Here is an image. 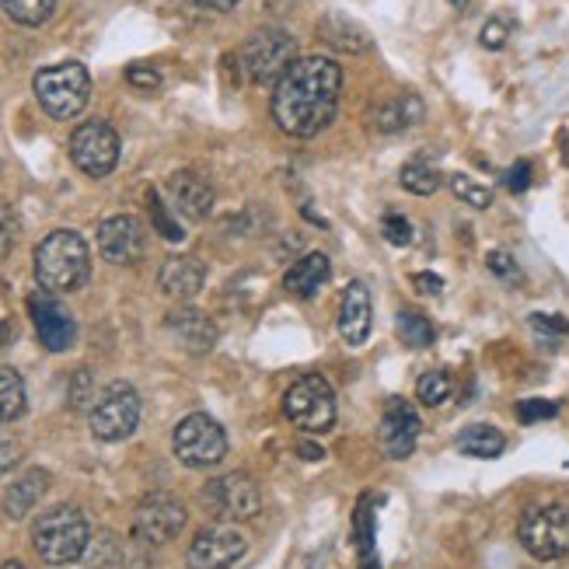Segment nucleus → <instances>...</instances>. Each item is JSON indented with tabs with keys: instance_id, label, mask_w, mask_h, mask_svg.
Listing matches in <instances>:
<instances>
[{
	"instance_id": "49",
	"label": "nucleus",
	"mask_w": 569,
	"mask_h": 569,
	"mask_svg": "<svg viewBox=\"0 0 569 569\" xmlns=\"http://www.w3.org/2000/svg\"><path fill=\"white\" fill-rule=\"evenodd\" d=\"M451 4H455V8H468V0H451Z\"/></svg>"
},
{
	"instance_id": "5",
	"label": "nucleus",
	"mask_w": 569,
	"mask_h": 569,
	"mask_svg": "<svg viewBox=\"0 0 569 569\" xmlns=\"http://www.w3.org/2000/svg\"><path fill=\"white\" fill-rule=\"evenodd\" d=\"M283 416L305 433H329L336 423V395L332 385L318 375L297 378L283 395Z\"/></svg>"
},
{
	"instance_id": "37",
	"label": "nucleus",
	"mask_w": 569,
	"mask_h": 569,
	"mask_svg": "<svg viewBox=\"0 0 569 569\" xmlns=\"http://www.w3.org/2000/svg\"><path fill=\"white\" fill-rule=\"evenodd\" d=\"M381 231H385V238H388L391 244H409V241H412V224H409L406 217H399V213L385 217Z\"/></svg>"
},
{
	"instance_id": "45",
	"label": "nucleus",
	"mask_w": 569,
	"mask_h": 569,
	"mask_svg": "<svg viewBox=\"0 0 569 569\" xmlns=\"http://www.w3.org/2000/svg\"><path fill=\"white\" fill-rule=\"evenodd\" d=\"M301 455H305L308 461H315V458H321V451L315 448V443H305V448H301Z\"/></svg>"
},
{
	"instance_id": "48",
	"label": "nucleus",
	"mask_w": 569,
	"mask_h": 569,
	"mask_svg": "<svg viewBox=\"0 0 569 569\" xmlns=\"http://www.w3.org/2000/svg\"><path fill=\"white\" fill-rule=\"evenodd\" d=\"M562 161L569 164V140H566V147H562Z\"/></svg>"
},
{
	"instance_id": "19",
	"label": "nucleus",
	"mask_w": 569,
	"mask_h": 569,
	"mask_svg": "<svg viewBox=\"0 0 569 569\" xmlns=\"http://www.w3.org/2000/svg\"><path fill=\"white\" fill-rule=\"evenodd\" d=\"M168 329L179 336V342L189 353H210L217 346V326L213 318L196 311V308H179L168 315Z\"/></svg>"
},
{
	"instance_id": "34",
	"label": "nucleus",
	"mask_w": 569,
	"mask_h": 569,
	"mask_svg": "<svg viewBox=\"0 0 569 569\" xmlns=\"http://www.w3.org/2000/svg\"><path fill=\"white\" fill-rule=\"evenodd\" d=\"M18 231H21L18 213L8 203H0V259H4L14 249V244H18Z\"/></svg>"
},
{
	"instance_id": "42",
	"label": "nucleus",
	"mask_w": 569,
	"mask_h": 569,
	"mask_svg": "<svg viewBox=\"0 0 569 569\" xmlns=\"http://www.w3.org/2000/svg\"><path fill=\"white\" fill-rule=\"evenodd\" d=\"M127 81L137 84V88H143V91H151V88L161 84V73L151 70V67H130V70H127Z\"/></svg>"
},
{
	"instance_id": "16",
	"label": "nucleus",
	"mask_w": 569,
	"mask_h": 569,
	"mask_svg": "<svg viewBox=\"0 0 569 569\" xmlns=\"http://www.w3.org/2000/svg\"><path fill=\"white\" fill-rule=\"evenodd\" d=\"M143 228L137 217H109L102 228H98V249H102V256L116 266H130V262H140L143 259Z\"/></svg>"
},
{
	"instance_id": "3",
	"label": "nucleus",
	"mask_w": 569,
	"mask_h": 569,
	"mask_svg": "<svg viewBox=\"0 0 569 569\" xmlns=\"http://www.w3.org/2000/svg\"><path fill=\"white\" fill-rule=\"evenodd\" d=\"M88 541H91V531H88L84 513L78 507H67V503L39 513V521L32 528V546L46 566L78 562L88 549Z\"/></svg>"
},
{
	"instance_id": "47",
	"label": "nucleus",
	"mask_w": 569,
	"mask_h": 569,
	"mask_svg": "<svg viewBox=\"0 0 569 569\" xmlns=\"http://www.w3.org/2000/svg\"><path fill=\"white\" fill-rule=\"evenodd\" d=\"M0 569H24L21 562H4V566H0Z\"/></svg>"
},
{
	"instance_id": "9",
	"label": "nucleus",
	"mask_w": 569,
	"mask_h": 569,
	"mask_svg": "<svg viewBox=\"0 0 569 569\" xmlns=\"http://www.w3.org/2000/svg\"><path fill=\"white\" fill-rule=\"evenodd\" d=\"M176 455L189 468H213L228 455V433L207 412H192L176 427Z\"/></svg>"
},
{
	"instance_id": "14",
	"label": "nucleus",
	"mask_w": 569,
	"mask_h": 569,
	"mask_svg": "<svg viewBox=\"0 0 569 569\" xmlns=\"http://www.w3.org/2000/svg\"><path fill=\"white\" fill-rule=\"evenodd\" d=\"M244 538L234 528L200 531L189 546V569H231L244 556Z\"/></svg>"
},
{
	"instance_id": "22",
	"label": "nucleus",
	"mask_w": 569,
	"mask_h": 569,
	"mask_svg": "<svg viewBox=\"0 0 569 569\" xmlns=\"http://www.w3.org/2000/svg\"><path fill=\"white\" fill-rule=\"evenodd\" d=\"M329 273H332V266H329V256H321V252H311L305 259H297L290 269H287V277H283V287L293 293V297H315L321 287L329 283Z\"/></svg>"
},
{
	"instance_id": "44",
	"label": "nucleus",
	"mask_w": 569,
	"mask_h": 569,
	"mask_svg": "<svg viewBox=\"0 0 569 569\" xmlns=\"http://www.w3.org/2000/svg\"><path fill=\"white\" fill-rule=\"evenodd\" d=\"M203 8H210V11H231L238 0H200Z\"/></svg>"
},
{
	"instance_id": "20",
	"label": "nucleus",
	"mask_w": 569,
	"mask_h": 569,
	"mask_svg": "<svg viewBox=\"0 0 569 569\" xmlns=\"http://www.w3.org/2000/svg\"><path fill=\"white\" fill-rule=\"evenodd\" d=\"M339 332L350 346H360L370 336V293L363 283H350L339 305Z\"/></svg>"
},
{
	"instance_id": "23",
	"label": "nucleus",
	"mask_w": 569,
	"mask_h": 569,
	"mask_svg": "<svg viewBox=\"0 0 569 569\" xmlns=\"http://www.w3.org/2000/svg\"><path fill=\"white\" fill-rule=\"evenodd\" d=\"M46 489H49V476L42 472V468H29V472H24L18 482L8 486V492H4V513L11 517V521H21V517L42 500Z\"/></svg>"
},
{
	"instance_id": "12",
	"label": "nucleus",
	"mask_w": 569,
	"mask_h": 569,
	"mask_svg": "<svg viewBox=\"0 0 569 569\" xmlns=\"http://www.w3.org/2000/svg\"><path fill=\"white\" fill-rule=\"evenodd\" d=\"M186 528V507L171 492H151L143 497L133 513V535L147 546H164Z\"/></svg>"
},
{
	"instance_id": "46",
	"label": "nucleus",
	"mask_w": 569,
	"mask_h": 569,
	"mask_svg": "<svg viewBox=\"0 0 569 569\" xmlns=\"http://www.w3.org/2000/svg\"><path fill=\"white\" fill-rule=\"evenodd\" d=\"M11 336V326H8V318H0V342H4Z\"/></svg>"
},
{
	"instance_id": "28",
	"label": "nucleus",
	"mask_w": 569,
	"mask_h": 569,
	"mask_svg": "<svg viewBox=\"0 0 569 569\" xmlns=\"http://www.w3.org/2000/svg\"><path fill=\"white\" fill-rule=\"evenodd\" d=\"M24 412V381L11 367H0V423H11Z\"/></svg>"
},
{
	"instance_id": "40",
	"label": "nucleus",
	"mask_w": 569,
	"mask_h": 569,
	"mask_svg": "<svg viewBox=\"0 0 569 569\" xmlns=\"http://www.w3.org/2000/svg\"><path fill=\"white\" fill-rule=\"evenodd\" d=\"M503 186L513 192V196H521L528 186H531V161H517L507 176H503Z\"/></svg>"
},
{
	"instance_id": "35",
	"label": "nucleus",
	"mask_w": 569,
	"mask_h": 569,
	"mask_svg": "<svg viewBox=\"0 0 569 569\" xmlns=\"http://www.w3.org/2000/svg\"><path fill=\"white\" fill-rule=\"evenodd\" d=\"M559 416V402H549V399H525L517 406V419L521 423H538V419H552Z\"/></svg>"
},
{
	"instance_id": "13",
	"label": "nucleus",
	"mask_w": 569,
	"mask_h": 569,
	"mask_svg": "<svg viewBox=\"0 0 569 569\" xmlns=\"http://www.w3.org/2000/svg\"><path fill=\"white\" fill-rule=\"evenodd\" d=\"M29 311H32V321H36V332H39V342L46 346L49 353H63L73 346V336H78V326H73L70 311L53 301L49 293H32L29 297Z\"/></svg>"
},
{
	"instance_id": "38",
	"label": "nucleus",
	"mask_w": 569,
	"mask_h": 569,
	"mask_svg": "<svg viewBox=\"0 0 569 569\" xmlns=\"http://www.w3.org/2000/svg\"><path fill=\"white\" fill-rule=\"evenodd\" d=\"M486 266H489V273H497L500 280H513V283L521 280V269H517V262L507 252H489Z\"/></svg>"
},
{
	"instance_id": "21",
	"label": "nucleus",
	"mask_w": 569,
	"mask_h": 569,
	"mask_svg": "<svg viewBox=\"0 0 569 569\" xmlns=\"http://www.w3.org/2000/svg\"><path fill=\"white\" fill-rule=\"evenodd\" d=\"M318 39L339 49V53H363L370 49V36L360 21H353L350 14L329 11L326 18H318Z\"/></svg>"
},
{
	"instance_id": "39",
	"label": "nucleus",
	"mask_w": 569,
	"mask_h": 569,
	"mask_svg": "<svg viewBox=\"0 0 569 569\" xmlns=\"http://www.w3.org/2000/svg\"><path fill=\"white\" fill-rule=\"evenodd\" d=\"M18 461H21V440L11 433H0V476L11 472Z\"/></svg>"
},
{
	"instance_id": "2",
	"label": "nucleus",
	"mask_w": 569,
	"mask_h": 569,
	"mask_svg": "<svg viewBox=\"0 0 569 569\" xmlns=\"http://www.w3.org/2000/svg\"><path fill=\"white\" fill-rule=\"evenodd\" d=\"M91 277V256L81 234L53 231L36 249V280L46 293H73Z\"/></svg>"
},
{
	"instance_id": "36",
	"label": "nucleus",
	"mask_w": 569,
	"mask_h": 569,
	"mask_svg": "<svg viewBox=\"0 0 569 569\" xmlns=\"http://www.w3.org/2000/svg\"><path fill=\"white\" fill-rule=\"evenodd\" d=\"M151 220H154V228H158L168 241H179V238H182V228L168 217V210H164V203L158 200V196H151Z\"/></svg>"
},
{
	"instance_id": "24",
	"label": "nucleus",
	"mask_w": 569,
	"mask_h": 569,
	"mask_svg": "<svg viewBox=\"0 0 569 569\" xmlns=\"http://www.w3.org/2000/svg\"><path fill=\"white\" fill-rule=\"evenodd\" d=\"M423 102H419L416 94H402V98H395V102L381 106L375 112V122H378V130L381 133H399L406 127H416L419 119H423Z\"/></svg>"
},
{
	"instance_id": "15",
	"label": "nucleus",
	"mask_w": 569,
	"mask_h": 569,
	"mask_svg": "<svg viewBox=\"0 0 569 569\" xmlns=\"http://www.w3.org/2000/svg\"><path fill=\"white\" fill-rule=\"evenodd\" d=\"M419 412L406 399H391L381 416V451L395 461H402L416 451L419 440Z\"/></svg>"
},
{
	"instance_id": "30",
	"label": "nucleus",
	"mask_w": 569,
	"mask_h": 569,
	"mask_svg": "<svg viewBox=\"0 0 569 569\" xmlns=\"http://www.w3.org/2000/svg\"><path fill=\"white\" fill-rule=\"evenodd\" d=\"M416 395H419V402H423V406H443L455 395V381H451L448 370H430V375L419 378Z\"/></svg>"
},
{
	"instance_id": "31",
	"label": "nucleus",
	"mask_w": 569,
	"mask_h": 569,
	"mask_svg": "<svg viewBox=\"0 0 569 569\" xmlns=\"http://www.w3.org/2000/svg\"><path fill=\"white\" fill-rule=\"evenodd\" d=\"M531 332L541 339V346H549V350H556V346L569 336V321L559 318V315H531Z\"/></svg>"
},
{
	"instance_id": "1",
	"label": "nucleus",
	"mask_w": 569,
	"mask_h": 569,
	"mask_svg": "<svg viewBox=\"0 0 569 569\" xmlns=\"http://www.w3.org/2000/svg\"><path fill=\"white\" fill-rule=\"evenodd\" d=\"M342 70L329 57H297L273 88V119L287 137L308 140L336 119Z\"/></svg>"
},
{
	"instance_id": "8",
	"label": "nucleus",
	"mask_w": 569,
	"mask_h": 569,
	"mask_svg": "<svg viewBox=\"0 0 569 569\" xmlns=\"http://www.w3.org/2000/svg\"><path fill=\"white\" fill-rule=\"evenodd\" d=\"M140 423V395L127 381H112L91 406V433L106 443L127 440Z\"/></svg>"
},
{
	"instance_id": "7",
	"label": "nucleus",
	"mask_w": 569,
	"mask_h": 569,
	"mask_svg": "<svg viewBox=\"0 0 569 569\" xmlns=\"http://www.w3.org/2000/svg\"><path fill=\"white\" fill-rule=\"evenodd\" d=\"M517 538H521V546L541 562L569 556V507H562V503L531 507L521 517Z\"/></svg>"
},
{
	"instance_id": "27",
	"label": "nucleus",
	"mask_w": 569,
	"mask_h": 569,
	"mask_svg": "<svg viewBox=\"0 0 569 569\" xmlns=\"http://www.w3.org/2000/svg\"><path fill=\"white\" fill-rule=\"evenodd\" d=\"M395 329H399V339L406 346H412V350H427V346L437 339L433 326H430V318L427 315H419V311H399V321H395Z\"/></svg>"
},
{
	"instance_id": "33",
	"label": "nucleus",
	"mask_w": 569,
	"mask_h": 569,
	"mask_svg": "<svg viewBox=\"0 0 569 569\" xmlns=\"http://www.w3.org/2000/svg\"><path fill=\"white\" fill-rule=\"evenodd\" d=\"M451 192L458 196L461 203L476 207V210H486L492 203V192L482 182H476L472 176H451Z\"/></svg>"
},
{
	"instance_id": "17",
	"label": "nucleus",
	"mask_w": 569,
	"mask_h": 569,
	"mask_svg": "<svg viewBox=\"0 0 569 569\" xmlns=\"http://www.w3.org/2000/svg\"><path fill=\"white\" fill-rule=\"evenodd\" d=\"M158 283L168 297H176V301H189L203 290L207 283V266L196 259V256H171L161 273H158Z\"/></svg>"
},
{
	"instance_id": "32",
	"label": "nucleus",
	"mask_w": 569,
	"mask_h": 569,
	"mask_svg": "<svg viewBox=\"0 0 569 569\" xmlns=\"http://www.w3.org/2000/svg\"><path fill=\"white\" fill-rule=\"evenodd\" d=\"M402 186L409 189V192H416V196H430V192H437L440 189V176L430 168V164H406L402 168Z\"/></svg>"
},
{
	"instance_id": "25",
	"label": "nucleus",
	"mask_w": 569,
	"mask_h": 569,
	"mask_svg": "<svg viewBox=\"0 0 569 569\" xmlns=\"http://www.w3.org/2000/svg\"><path fill=\"white\" fill-rule=\"evenodd\" d=\"M507 448V440L497 427H489V423H476V427H468L461 437H458V451L468 455V458H500Z\"/></svg>"
},
{
	"instance_id": "6",
	"label": "nucleus",
	"mask_w": 569,
	"mask_h": 569,
	"mask_svg": "<svg viewBox=\"0 0 569 569\" xmlns=\"http://www.w3.org/2000/svg\"><path fill=\"white\" fill-rule=\"evenodd\" d=\"M297 60V39L287 29H259L241 46V70L252 84H273Z\"/></svg>"
},
{
	"instance_id": "29",
	"label": "nucleus",
	"mask_w": 569,
	"mask_h": 569,
	"mask_svg": "<svg viewBox=\"0 0 569 569\" xmlns=\"http://www.w3.org/2000/svg\"><path fill=\"white\" fill-rule=\"evenodd\" d=\"M0 4H4L8 18L36 29V24L49 21V14H53V8H57V0H0Z\"/></svg>"
},
{
	"instance_id": "10",
	"label": "nucleus",
	"mask_w": 569,
	"mask_h": 569,
	"mask_svg": "<svg viewBox=\"0 0 569 569\" xmlns=\"http://www.w3.org/2000/svg\"><path fill=\"white\" fill-rule=\"evenodd\" d=\"M203 503L217 521H252L262 510V492L249 476L231 472L203 489Z\"/></svg>"
},
{
	"instance_id": "4",
	"label": "nucleus",
	"mask_w": 569,
	"mask_h": 569,
	"mask_svg": "<svg viewBox=\"0 0 569 569\" xmlns=\"http://www.w3.org/2000/svg\"><path fill=\"white\" fill-rule=\"evenodd\" d=\"M36 98L39 106L53 116V119H73L84 106H88V94H91V78L81 63H57V67H46L36 73Z\"/></svg>"
},
{
	"instance_id": "11",
	"label": "nucleus",
	"mask_w": 569,
	"mask_h": 569,
	"mask_svg": "<svg viewBox=\"0 0 569 569\" xmlns=\"http://www.w3.org/2000/svg\"><path fill=\"white\" fill-rule=\"evenodd\" d=\"M70 158L84 176L106 179L119 161V137L109 122H81L70 137Z\"/></svg>"
},
{
	"instance_id": "43",
	"label": "nucleus",
	"mask_w": 569,
	"mask_h": 569,
	"mask_svg": "<svg viewBox=\"0 0 569 569\" xmlns=\"http://www.w3.org/2000/svg\"><path fill=\"white\" fill-rule=\"evenodd\" d=\"M412 283H416V290H419V293H440V287H443V280H440V277H433V273H416V277H412Z\"/></svg>"
},
{
	"instance_id": "41",
	"label": "nucleus",
	"mask_w": 569,
	"mask_h": 569,
	"mask_svg": "<svg viewBox=\"0 0 569 569\" xmlns=\"http://www.w3.org/2000/svg\"><path fill=\"white\" fill-rule=\"evenodd\" d=\"M482 46H486V49H503V46H507V24L497 21V18L486 21V24H482Z\"/></svg>"
},
{
	"instance_id": "26",
	"label": "nucleus",
	"mask_w": 569,
	"mask_h": 569,
	"mask_svg": "<svg viewBox=\"0 0 569 569\" xmlns=\"http://www.w3.org/2000/svg\"><path fill=\"white\" fill-rule=\"evenodd\" d=\"M353 546L360 552V569H381L375 552V510H370V497H363L353 510Z\"/></svg>"
},
{
	"instance_id": "18",
	"label": "nucleus",
	"mask_w": 569,
	"mask_h": 569,
	"mask_svg": "<svg viewBox=\"0 0 569 569\" xmlns=\"http://www.w3.org/2000/svg\"><path fill=\"white\" fill-rule=\"evenodd\" d=\"M171 203L182 210L189 220H203L213 210V186L200 176V171H176L168 182Z\"/></svg>"
}]
</instances>
